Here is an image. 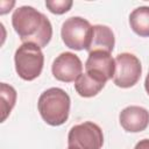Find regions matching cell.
<instances>
[{
  "label": "cell",
  "instance_id": "1",
  "mask_svg": "<svg viewBox=\"0 0 149 149\" xmlns=\"http://www.w3.org/2000/svg\"><path fill=\"white\" fill-rule=\"evenodd\" d=\"M12 24L23 43L47 47L52 37V26L49 19L31 6H21L12 15Z\"/></svg>",
  "mask_w": 149,
  "mask_h": 149
},
{
  "label": "cell",
  "instance_id": "2",
  "mask_svg": "<svg viewBox=\"0 0 149 149\" xmlns=\"http://www.w3.org/2000/svg\"><path fill=\"white\" fill-rule=\"evenodd\" d=\"M71 100L69 94L59 87L45 90L38 98L37 108L41 118L50 126L63 125L70 114Z\"/></svg>",
  "mask_w": 149,
  "mask_h": 149
},
{
  "label": "cell",
  "instance_id": "3",
  "mask_svg": "<svg viewBox=\"0 0 149 149\" xmlns=\"http://www.w3.org/2000/svg\"><path fill=\"white\" fill-rule=\"evenodd\" d=\"M15 70L17 76L23 80L36 79L44 65V55L42 48L34 43H22L14 55Z\"/></svg>",
  "mask_w": 149,
  "mask_h": 149
},
{
  "label": "cell",
  "instance_id": "4",
  "mask_svg": "<svg viewBox=\"0 0 149 149\" xmlns=\"http://www.w3.org/2000/svg\"><path fill=\"white\" fill-rule=\"evenodd\" d=\"M102 144V130L91 121L73 126L68 134V149H101Z\"/></svg>",
  "mask_w": 149,
  "mask_h": 149
},
{
  "label": "cell",
  "instance_id": "5",
  "mask_svg": "<svg viewBox=\"0 0 149 149\" xmlns=\"http://www.w3.org/2000/svg\"><path fill=\"white\" fill-rule=\"evenodd\" d=\"M92 26L80 16H71L66 19L61 29V36L64 44L72 50H86L91 37Z\"/></svg>",
  "mask_w": 149,
  "mask_h": 149
},
{
  "label": "cell",
  "instance_id": "6",
  "mask_svg": "<svg viewBox=\"0 0 149 149\" xmlns=\"http://www.w3.org/2000/svg\"><path fill=\"white\" fill-rule=\"evenodd\" d=\"M142 65L140 59L130 52H121L115 57V72L113 83L121 88L134 86L141 77Z\"/></svg>",
  "mask_w": 149,
  "mask_h": 149
},
{
  "label": "cell",
  "instance_id": "7",
  "mask_svg": "<svg viewBox=\"0 0 149 149\" xmlns=\"http://www.w3.org/2000/svg\"><path fill=\"white\" fill-rule=\"evenodd\" d=\"M54 77L63 83L76 81L83 72V63L73 52H62L58 55L51 66Z\"/></svg>",
  "mask_w": 149,
  "mask_h": 149
},
{
  "label": "cell",
  "instance_id": "8",
  "mask_svg": "<svg viewBox=\"0 0 149 149\" xmlns=\"http://www.w3.org/2000/svg\"><path fill=\"white\" fill-rule=\"evenodd\" d=\"M85 72L104 80L113 79L115 72V59L108 52L104 51H92L85 63Z\"/></svg>",
  "mask_w": 149,
  "mask_h": 149
},
{
  "label": "cell",
  "instance_id": "9",
  "mask_svg": "<svg viewBox=\"0 0 149 149\" xmlns=\"http://www.w3.org/2000/svg\"><path fill=\"white\" fill-rule=\"evenodd\" d=\"M119 121L128 133H140L149 125V112L141 106H128L120 112Z\"/></svg>",
  "mask_w": 149,
  "mask_h": 149
},
{
  "label": "cell",
  "instance_id": "10",
  "mask_svg": "<svg viewBox=\"0 0 149 149\" xmlns=\"http://www.w3.org/2000/svg\"><path fill=\"white\" fill-rule=\"evenodd\" d=\"M115 45V37L112 29L104 24L92 26L91 37L86 51L90 54L92 51H104L111 54Z\"/></svg>",
  "mask_w": 149,
  "mask_h": 149
},
{
  "label": "cell",
  "instance_id": "11",
  "mask_svg": "<svg viewBox=\"0 0 149 149\" xmlns=\"http://www.w3.org/2000/svg\"><path fill=\"white\" fill-rule=\"evenodd\" d=\"M105 84L106 83L104 80H101L87 72H84L74 81V90L80 97L91 98V97L97 95L105 87Z\"/></svg>",
  "mask_w": 149,
  "mask_h": 149
},
{
  "label": "cell",
  "instance_id": "12",
  "mask_svg": "<svg viewBox=\"0 0 149 149\" xmlns=\"http://www.w3.org/2000/svg\"><path fill=\"white\" fill-rule=\"evenodd\" d=\"M129 26L140 37H149V6L135 8L129 14Z\"/></svg>",
  "mask_w": 149,
  "mask_h": 149
},
{
  "label": "cell",
  "instance_id": "13",
  "mask_svg": "<svg viewBox=\"0 0 149 149\" xmlns=\"http://www.w3.org/2000/svg\"><path fill=\"white\" fill-rule=\"evenodd\" d=\"M0 95H1V112H2L1 122H3L7 119V116L9 115V113L12 112L13 107L15 106L16 91L13 86H10L6 83H1Z\"/></svg>",
  "mask_w": 149,
  "mask_h": 149
},
{
  "label": "cell",
  "instance_id": "14",
  "mask_svg": "<svg viewBox=\"0 0 149 149\" xmlns=\"http://www.w3.org/2000/svg\"><path fill=\"white\" fill-rule=\"evenodd\" d=\"M72 5H73L72 0H47L45 1V6L49 9V12L57 15L69 12Z\"/></svg>",
  "mask_w": 149,
  "mask_h": 149
},
{
  "label": "cell",
  "instance_id": "15",
  "mask_svg": "<svg viewBox=\"0 0 149 149\" xmlns=\"http://www.w3.org/2000/svg\"><path fill=\"white\" fill-rule=\"evenodd\" d=\"M134 149H149V139H143L139 141Z\"/></svg>",
  "mask_w": 149,
  "mask_h": 149
},
{
  "label": "cell",
  "instance_id": "16",
  "mask_svg": "<svg viewBox=\"0 0 149 149\" xmlns=\"http://www.w3.org/2000/svg\"><path fill=\"white\" fill-rule=\"evenodd\" d=\"M144 88H146V91L149 95V71H148V74L146 77V80H144Z\"/></svg>",
  "mask_w": 149,
  "mask_h": 149
}]
</instances>
